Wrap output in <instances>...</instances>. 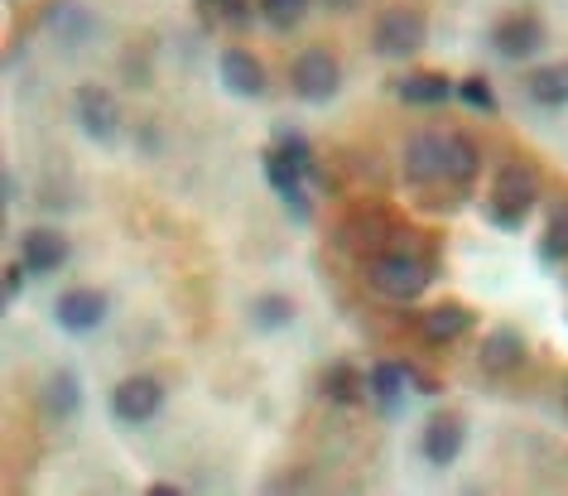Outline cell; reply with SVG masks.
<instances>
[{
	"label": "cell",
	"instance_id": "obj_1",
	"mask_svg": "<svg viewBox=\"0 0 568 496\" xmlns=\"http://www.w3.org/2000/svg\"><path fill=\"white\" fill-rule=\"evenodd\" d=\"M434 271H438V246L429 241L424 256H415V251H386V256H376L372 265H366V285H372L376 294H386V300H395V304H409V300L424 294Z\"/></svg>",
	"mask_w": 568,
	"mask_h": 496
},
{
	"label": "cell",
	"instance_id": "obj_2",
	"mask_svg": "<svg viewBox=\"0 0 568 496\" xmlns=\"http://www.w3.org/2000/svg\"><path fill=\"white\" fill-rule=\"evenodd\" d=\"M539 203V174L530 164H506L491 183V203H487V222L506 226V232H520L530 207Z\"/></svg>",
	"mask_w": 568,
	"mask_h": 496
},
{
	"label": "cell",
	"instance_id": "obj_3",
	"mask_svg": "<svg viewBox=\"0 0 568 496\" xmlns=\"http://www.w3.org/2000/svg\"><path fill=\"white\" fill-rule=\"evenodd\" d=\"M429 39V16L419 6H390L372 24V49L381 59H415Z\"/></svg>",
	"mask_w": 568,
	"mask_h": 496
},
{
	"label": "cell",
	"instance_id": "obj_4",
	"mask_svg": "<svg viewBox=\"0 0 568 496\" xmlns=\"http://www.w3.org/2000/svg\"><path fill=\"white\" fill-rule=\"evenodd\" d=\"M290 88L300 102L323 107L337 97V88H343V68H337V59L328 49H304L300 59L290 63Z\"/></svg>",
	"mask_w": 568,
	"mask_h": 496
},
{
	"label": "cell",
	"instance_id": "obj_5",
	"mask_svg": "<svg viewBox=\"0 0 568 496\" xmlns=\"http://www.w3.org/2000/svg\"><path fill=\"white\" fill-rule=\"evenodd\" d=\"M73 111H78V125H82V135H88V140H97V145L116 140V131H121V107H116V97H111L106 88H97V82H82V88L73 92Z\"/></svg>",
	"mask_w": 568,
	"mask_h": 496
},
{
	"label": "cell",
	"instance_id": "obj_6",
	"mask_svg": "<svg viewBox=\"0 0 568 496\" xmlns=\"http://www.w3.org/2000/svg\"><path fill=\"white\" fill-rule=\"evenodd\" d=\"M545 39H549L545 20L530 16V10H516V16H506V20L491 30V49L501 53V59L520 63V59H535V53L545 49Z\"/></svg>",
	"mask_w": 568,
	"mask_h": 496
},
{
	"label": "cell",
	"instance_id": "obj_7",
	"mask_svg": "<svg viewBox=\"0 0 568 496\" xmlns=\"http://www.w3.org/2000/svg\"><path fill=\"white\" fill-rule=\"evenodd\" d=\"M164 405V386L154 376H125L116 391H111V415L121 424H150Z\"/></svg>",
	"mask_w": 568,
	"mask_h": 496
},
{
	"label": "cell",
	"instance_id": "obj_8",
	"mask_svg": "<svg viewBox=\"0 0 568 496\" xmlns=\"http://www.w3.org/2000/svg\"><path fill=\"white\" fill-rule=\"evenodd\" d=\"M463 444H467V419L453 415V409H438V415H429V424H424V434H419V448H424V458H429L434 467H453V463H458Z\"/></svg>",
	"mask_w": 568,
	"mask_h": 496
},
{
	"label": "cell",
	"instance_id": "obj_9",
	"mask_svg": "<svg viewBox=\"0 0 568 496\" xmlns=\"http://www.w3.org/2000/svg\"><path fill=\"white\" fill-rule=\"evenodd\" d=\"M525 357H530V343H525L520 328H491L487 337H481V347H477V366H481L487 376H510V372H520Z\"/></svg>",
	"mask_w": 568,
	"mask_h": 496
},
{
	"label": "cell",
	"instance_id": "obj_10",
	"mask_svg": "<svg viewBox=\"0 0 568 496\" xmlns=\"http://www.w3.org/2000/svg\"><path fill=\"white\" fill-rule=\"evenodd\" d=\"M106 314H111V304L102 290H68V294H59V304H53V318H59L63 333H92L106 323Z\"/></svg>",
	"mask_w": 568,
	"mask_h": 496
},
{
	"label": "cell",
	"instance_id": "obj_11",
	"mask_svg": "<svg viewBox=\"0 0 568 496\" xmlns=\"http://www.w3.org/2000/svg\"><path fill=\"white\" fill-rule=\"evenodd\" d=\"M217 78H222V88L226 92H236V97H265V63L255 59L251 49H222V59H217Z\"/></svg>",
	"mask_w": 568,
	"mask_h": 496
},
{
	"label": "cell",
	"instance_id": "obj_12",
	"mask_svg": "<svg viewBox=\"0 0 568 496\" xmlns=\"http://www.w3.org/2000/svg\"><path fill=\"white\" fill-rule=\"evenodd\" d=\"M20 261L30 265V275H53L68 265V236L53 226H30L20 236Z\"/></svg>",
	"mask_w": 568,
	"mask_h": 496
},
{
	"label": "cell",
	"instance_id": "obj_13",
	"mask_svg": "<svg viewBox=\"0 0 568 496\" xmlns=\"http://www.w3.org/2000/svg\"><path fill=\"white\" fill-rule=\"evenodd\" d=\"M405 179L444 183V131H419L405 140Z\"/></svg>",
	"mask_w": 568,
	"mask_h": 496
},
{
	"label": "cell",
	"instance_id": "obj_14",
	"mask_svg": "<svg viewBox=\"0 0 568 496\" xmlns=\"http://www.w3.org/2000/svg\"><path fill=\"white\" fill-rule=\"evenodd\" d=\"M473 323H477V308L473 304H463V300H444V304H434L429 314L419 318V333L429 337V343H458V337L473 333Z\"/></svg>",
	"mask_w": 568,
	"mask_h": 496
},
{
	"label": "cell",
	"instance_id": "obj_15",
	"mask_svg": "<svg viewBox=\"0 0 568 496\" xmlns=\"http://www.w3.org/2000/svg\"><path fill=\"white\" fill-rule=\"evenodd\" d=\"M409 395V376H405V362H376L366 372V401H376L381 415H400Z\"/></svg>",
	"mask_w": 568,
	"mask_h": 496
},
{
	"label": "cell",
	"instance_id": "obj_16",
	"mask_svg": "<svg viewBox=\"0 0 568 496\" xmlns=\"http://www.w3.org/2000/svg\"><path fill=\"white\" fill-rule=\"evenodd\" d=\"M477 174H481V150L473 145V135L444 131V183H453V189H473Z\"/></svg>",
	"mask_w": 568,
	"mask_h": 496
},
{
	"label": "cell",
	"instance_id": "obj_17",
	"mask_svg": "<svg viewBox=\"0 0 568 496\" xmlns=\"http://www.w3.org/2000/svg\"><path fill=\"white\" fill-rule=\"evenodd\" d=\"M395 92H400V102H409V107H438L458 92V82L448 73H438V68H415L409 78L395 82Z\"/></svg>",
	"mask_w": 568,
	"mask_h": 496
},
{
	"label": "cell",
	"instance_id": "obj_18",
	"mask_svg": "<svg viewBox=\"0 0 568 496\" xmlns=\"http://www.w3.org/2000/svg\"><path fill=\"white\" fill-rule=\"evenodd\" d=\"M323 395L333 405H362L366 401V372H357V362H328L323 366Z\"/></svg>",
	"mask_w": 568,
	"mask_h": 496
},
{
	"label": "cell",
	"instance_id": "obj_19",
	"mask_svg": "<svg viewBox=\"0 0 568 496\" xmlns=\"http://www.w3.org/2000/svg\"><path fill=\"white\" fill-rule=\"evenodd\" d=\"M44 409L53 419H73L82 409V381L73 366H59V372L44 381Z\"/></svg>",
	"mask_w": 568,
	"mask_h": 496
},
{
	"label": "cell",
	"instance_id": "obj_20",
	"mask_svg": "<svg viewBox=\"0 0 568 496\" xmlns=\"http://www.w3.org/2000/svg\"><path fill=\"white\" fill-rule=\"evenodd\" d=\"M525 92H530V102H539V107H568V63L530 68Z\"/></svg>",
	"mask_w": 568,
	"mask_h": 496
},
{
	"label": "cell",
	"instance_id": "obj_21",
	"mask_svg": "<svg viewBox=\"0 0 568 496\" xmlns=\"http://www.w3.org/2000/svg\"><path fill=\"white\" fill-rule=\"evenodd\" d=\"M49 30L59 39H68V44H82V39H92L97 20L82 6H73V0H53L49 6Z\"/></svg>",
	"mask_w": 568,
	"mask_h": 496
},
{
	"label": "cell",
	"instance_id": "obj_22",
	"mask_svg": "<svg viewBox=\"0 0 568 496\" xmlns=\"http://www.w3.org/2000/svg\"><path fill=\"white\" fill-rule=\"evenodd\" d=\"M539 261H545V265L568 261V203H554L549 207L545 236H539Z\"/></svg>",
	"mask_w": 568,
	"mask_h": 496
},
{
	"label": "cell",
	"instance_id": "obj_23",
	"mask_svg": "<svg viewBox=\"0 0 568 496\" xmlns=\"http://www.w3.org/2000/svg\"><path fill=\"white\" fill-rule=\"evenodd\" d=\"M251 318L261 333H275V328H290L294 323V300L290 294H261V300L251 304Z\"/></svg>",
	"mask_w": 568,
	"mask_h": 496
},
{
	"label": "cell",
	"instance_id": "obj_24",
	"mask_svg": "<svg viewBox=\"0 0 568 496\" xmlns=\"http://www.w3.org/2000/svg\"><path fill=\"white\" fill-rule=\"evenodd\" d=\"M270 145H275L290 164H300L304 174H314V145H308V135H300V131H290V125H284V131H275Z\"/></svg>",
	"mask_w": 568,
	"mask_h": 496
},
{
	"label": "cell",
	"instance_id": "obj_25",
	"mask_svg": "<svg viewBox=\"0 0 568 496\" xmlns=\"http://www.w3.org/2000/svg\"><path fill=\"white\" fill-rule=\"evenodd\" d=\"M255 6H261V20L275 30H294L308 16V0H255Z\"/></svg>",
	"mask_w": 568,
	"mask_h": 496
},
{
	"label": "cell",
	"instance_id": "obj_26",
	"mask_svg": "<svg viewBox=\"0 0 568 496\" xmlns=\"http://www.w3.org/2000/svg\"><path fill=\"white\" fill-rule=\"evenodd\" d=\"M453 97H463V102L473 107V111H481V117H496V111H501V102H496V92H491V82L481 78V73L463 78V82H458V92H453Z\"/></svg>",
	"mask_w": 568,
	"mask_h": 496
},
{
	"label": "cell",
	"instance_id": "obj_27",
	"mask_svg": "<svg viewBox=\"0 0 568 496\" xmlns=\"http://www.w3.org/2000/svg\"><path fill=\"white\" fill-rule=\"evenodd\" d=\"M212 10H217L222 24H232V30H246V24L261 16V6H251V0H217Z\"/></svg>",
	"mask_w": 568,
	"mask_h": 496
},
{
	"label": "cell",
	"instance_id": "obj_28",
	"mask_svg": "<svg viewBox=\"0 0 568 496\" xmlns=\"http://www.w3.org/2000/svg\"><path fill=\"white\" fill-rule=\"evenodd\" d=\"M405 376H409V386H415V395H438L444 391V381H438L434 372H424L419 362H405Z\"/></svg>",
	"mask_w": 568,
	"mask_h": 496
},
{
	"label": "cell",
	"instance_id": "obj_29",
	"mask_svg": "<svg viewBox=\"0 0 568 496\" xmlns=\"http://www.w3.org/2000/svg\"><path fill=\"white\" fill-rule=\"evenodd\" d=\"M24 275H30V265L16 261V265H6V308L20 300V290H24Z\"/></svg>",
	"mask_w": 568,
	"mask_h": 496
},
{
	"label": "cell",
	"instance_id": "obj_30",
	"mask_svg": "<svg viewBox=\"0 0 568 496\" xmlns=\"http://www.w3.org/2000/svg\"><path fill=\"white\" fill-rule=\"evenodd\" d=\"M16 198H20V179L6 169V174H0V207H10Z\"/></svg>",
	"mask_w": 568,
	"mask_h": 496
},
{
	"label": "cell",
	"instance_id": "obj_31",
	"mask_svg": "<svg viewBox=\"0 0 568 496\" xmlns=\"http://www.w3.org/2000/svg\"><path fill=\"white\" fill-rule=\"evenodd\" d=\"M150 496H183V487H169V482H154Z\"/></svg>",
	"mask_w": 568,
	"mask_h": 496
},
{
	"label": "cell",
	"instance_id": "obj_32",
	"mask_svg": "<svg viewBox=\"0 0 568 496\" xmlns=\"http://www.w3.org/2000/svg\"><path fill=\"white\" fill-rule=\"evenodd\" d=\"M323 6H333V10H352L357 0H323Z\"/></svg>",
	"mask_w": 568,
	"mask_h": 496
},
{
	"label": "cell",
	"instance_id": "obj_33",
	"mask_svg": "<svg viewBox=\"0 0 568 496\" xmlns=\"http://www.w3.org/2000/svg\"><path fill=\"white\" fill-rule=\"evenodd\" d=\"M564 409H568V381H564Z\"/></svg>",
	"mask_w": 568,
	"mask_h": 496
},
{
	"label": "cell",
	"instance_id": "obj_34",
	"mask_svg": "<svg viewBox=\"0 0 568 496\" xmlns=\"http://www.w3.org/2000/svg\"><path fill=\"white\" fill-rule=\"evenodd\" d=\"M203 6H217V0H203Z\"/></svg>",
	"mask_w": 568,
	"mask_h": 496
}]
</instances>
